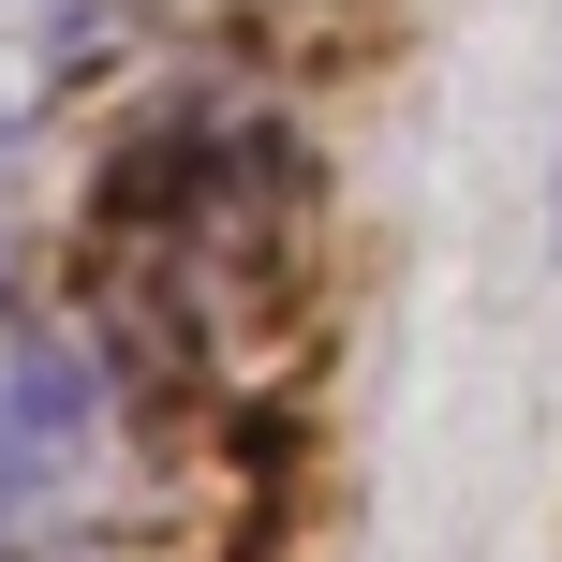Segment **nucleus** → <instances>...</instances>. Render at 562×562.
Segmentation results:
<instances>
[{
	"mask_svg": "<svg viewBox=\"0 0 562 562\" xmlns=\"http://www.w3.org/2000/svg\"><path fill=\"white\" fill-rule=\"evenodd\" d=\"M119 488V370L75 311L0 296V548L75 533Z\"/></svg>",
	"mask_w": 562,
	"mask_h": 562,
	"instance_id": "nucleus-1",
	"label": "nucleus"
},
{
	"mask_svg": "<svg viewBox=\"0 0 562 562\" xmlns=\"http://www.w3.org/2000/svg\"><path fill=\"white\" fill-rule=\"evenodd\" d=\"M104 45H119V0H0V134H30Z\"/></svg>",
	"mask_w": 562,
	"mask_h": 562,
	"instance_id": "nucleus-2",
	"label": "nucleus"
},
{
	"mask_svg": "<svg viewBox=\"0 0 562 562\" xmlns=\"http://www.w3.org/2000/svg\"><path fill=\"white\" fill-rule=\"evenodd\" d=\"M15 237H30V178H15V134H0V267H15ZM15 296V281H0Z\"/></svg>",
	"mask_w": 562,
	"mask_h": 562,
	"instance_id": "nucleus-3",
	"label": "nucleus"
},
{
	"mask_svg": "<svg viewBox=\"0 0 562 562\" xmlns=\"http://www.w3.org/2000/svg\"><path fill=\"white\" fill-rule=\"evenodd\" d=\"M548 237H562V148H548Z\"/></svg>",
	"mask_w": 562,
	"mask_h": 562,
	"instance_id": "nucleus-4",
	"label": "nucleus"
}]
</instances>
